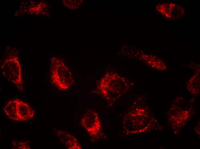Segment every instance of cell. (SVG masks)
I'll use <instances>...</instances> for the list:
<instances>
[{"mask_svg":"<svg viewBox=\"0 0 200 149\" xmlns=\"http://www.w3.org/2000/svg\"><path fill=\"white\" fill-rule=\"evenodd\" d=\"M12 144L13 148L24 149L30 148V147L27 144L23 142L14 141L12 142Z\"/></svg>","mask_w":200,"mask_h":149,"instance_id":"obj_8","label":"cell"},{"mask_svg":"<svg viewBox=\"0 0 200 149\" xmlns=\"http://www.w3.org/2000/svg\"><path fill=\"white\" fill-rule=\"evenodd\" d=\"M51 75L54 85L60 90L68 89L70 84L68 79V71L66 66L60 60L53 58L51 60Z\"/></svg>","mask_w":200,"mask_h":149,"instance_id":"obj_2","label":"cell"},{"mask_svg":"<svg viewBox=\"0 0 200 149\" xmlns=\"http://www.w3.org/2000/svg\"><path fill=\"white\" fill-rule=\"evenodd\" d=\"M1 69L6 79L13 83L19 90L24 91L21 66L16 56H8L2 63Z\"/></svg>","mask_w":200,"mask_h":149,"instance_id":"obj_1","label":"cell"},{"mask_svg":"<svg viewBox=\"0 0 200 149\" xmlns=\"http://www.w3.org/2000/svg\"><path fill=\"white\" fill-rule=\"evenodd\" d=\"M157 8L160 13L169 18H179L184 14L183 9L174 3L160 4L157 6Z\"/></svg>","mask_w":200,"mask_h":149,"instance_id":"obj_4","label":"cell"},{"mask_svg":"<svg viewBox=\"0 0 200 149\" xmlns=\"http://www.w3.org/2000/svg\"><path fill=\"white\" fill-rule=\"evenodd\" d=\"M3 110L9 118L15 121H19L17 113L15 99L8 101L4 107Z\"/></svg>","mask_w":200,"mask_h":149,"instance_id":"obj_7","label":"cell"},{"mask_svg":"<svg viewBox=\"0 0 200 149\" xmlns=\"http://www.w3.org/2000/svg\"><path fill=\"white\" fill-rule=\"evenodd\" d=\"M15 99L19 121H25L32 118L34 114V111L32 108L25 102L18 99Z\"/></svg>","mask_w":200,"mask_h":149,"instance_id":"obj_5","label":"cell"},{"mask_svg":"<svg viewBox=\"0 0 200 149\" xmlns=\"http://www.w3.org/2000/svg\"><path fill=\"white\" fill-rule=\"evenodd\" d=\"M55 132L59 140L69 149H81L76 138L66 132L55 130Z\"/></svg>","mask_w":200,"mask_h":149,"instance_id":"obj_6","label":"cell"},{"mask_svg":"<svg viewBox=\"0 0 200 149\" xmlns=\"http://www.w3.org/2000/svg\"><path fill=\"white\" fill-rule=\"evenodd\" d=\"M81 124L91 136H96L101 129V122L97 113L93 110L86 111L82 116Z\"/></svg>","mask_w":200,"mask_h":149,"instance_id":"obj_3","label":"cell"}]
</instances>
